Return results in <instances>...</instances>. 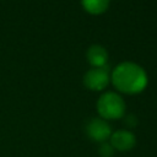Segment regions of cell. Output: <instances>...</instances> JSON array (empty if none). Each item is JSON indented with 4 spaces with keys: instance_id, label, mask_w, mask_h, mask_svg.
<instances>
[{
    "instance_id": "6da1fadb",
    "label": "cell",
    "mask_w": 157,
    "mask_h": 157,
    "mask_svg": "<svg viewBox=\"0 0 157 157\" xmlns=\"http://www.w3.org/2000/svg\"><path fill=\"white\" fill-rule=\"evenodd\" d=\"M110 78L115 88L128 94L139 93L144 91L147 85L145 70L131 61H124L117 65L110 74Z\"/></svg>"
},
{
    "instance_id": "7a4b0ae2",
    "label": "cell",
    "mask_w": 157,
    "mask_h": 157,
    "mask_svg": "<svg viewBox=\"0 0 157 157\" xmlns=\"http://www.w3.org/2000/svg\"><path fill=\"white\" fill-rule=\"evenodd\" d=\"M97 110L102 119H119L125 113V102L115 92L103 93L97 102Z\"/></svg>"
},
{
    "instance_id": "3957f363",
    "label": "cell",
    "mask_w": 157,
    "mask_h": 157,
    "mask_svg": "<svg viewBox=\"0 0 157 157\" xmlns=\"http://www.w3.org/2000/svg\"><path fill=\"white\" fill-rule=\"evenodd\" d=\"M109 80H110V75L107 66L92 67L83 76L85 86L93 91H102L103 88H105Z\"/></svg>"
},
{
    "instance_id": "277c9868",
    "label": "cell",
    "mask_w": 157,
    "mask_h": 157,
    "mask_svg": "<svg viewBox=\"0 0 157 157\" xmlns=\"http://www.w3.org/2000/svg\"><path fill=\"white\" fill-rule=\"evenodd\" d=\"M86 134L92 141L102 144L110 137L112 129L107 123V120L102 118H93L86 125Z\"/></svg>"
},
{
    "instance_id": "5b68a950",
    "label": "cell",
    "mask_w": 157,
    "mask_h": 157,
    "mask_svg": "<svg viewBox=\"0 0 157 157\" xmlns=\"http://www.w3.org/2000/svg\"><path fill=\"white\" fill-rule=\"evenodd\" d=\"M109 144L112 147L120 152H126L134 148L136 144L135 135L129 130H117L114 131L109 137Z\"/></svg>"
},
{
    "instance_id": "8992f818",
    "label": "cell",
    "mask_w": 157,
    "mask_h": 157,
    "mask_svg": "<svg viewBox=\"0 0 157 157\" xmlns=\"http://www.w3.org/2000/svg\"><path fill=\"white\" fill-rule=\"evenodd\" d=\"M87 60L92 65V67L105 66V63L108 60V53L104 47L99 44H93L87 50Z\"/></svg>"
},
{
    "instance_id": "52a82bcc",
    "label": "cell",
    "mask_w": 157,
    "mask_h": 157,
    "mask_svg": "<svg viewBox=\"0 0 157 157\" xmlns=\"http://www.w3.org/2000/svg\"><path fill=\"white\" fill-rule=\"evenodd\" d=\"M81 4L86 11L97 15L104 12L109 6V0H81Z\"/></svg>"
},
{
    "instance_id": "ba28073f",
    "label": "cell",
    "mask_w": 157,
    "mask_h": 157,
    "mask_svg": "<svg viewBox=\"0 0 157 157\" xmlns=\"http://www.w3.org/2000/svg\"><path fill=\"white\" fill-rule=\"evenodd\" d=\"M114 148L112 147L110 144H107V142H102L99 148H98V152H99V156L101 157H112L114 155Z\"/></svg>"
}]
</instances>
